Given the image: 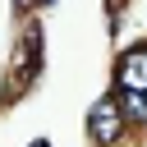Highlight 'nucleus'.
<instances>
[{"mask_svg": "<svg viewBox=\"0 0 147 147\" xmlns=\"http://www.w3.org/2000/svg\"><path fill=\"white\" fill-rule=\"evenodd\" d=\"M119 119H133V124H147V92H124L119 101Z\"/></svg>", "mask_w": 147, "mask_h": 147, "instance_id": "3", "label": "nucleus"}, {"mask_svg": "<svg viewBox=\"0 0 147 147\" xmlns=\"http://www.w3.org/2000/svg\"><path fill=\"white\" fill-rule=\"evenodd\" d=\"M119 124H124V119H119V106H115V101H96L92 115H87V129H92L96 142H115V138H119Z\"/></svg>", "mask_w": 147, "mask_h": 147, "instance_id": "1", "label": "nucleus"}, {"mask_svg": "<svg viewBox=\"0 0 147 147\" xmlns=\"http://www.w3.org/2000/svg\"><path fill=\"white\" fill-rule=\"evenodd\" d=\"M119 87L124 92H147V46H138L119 60Z\"/></svg>", "mask_w": 147, "mask_h": 147, "instance_id": "2", "label": "nucleus"}, {"mask_svg": "<svg viewBox=\"0 0 147 147\" xmlns=\"http://www.w3.org/2000/svg\"><path fill=\"white\" fill-rule=\"evenodd\" d=\"M14 5H18V9H28V5H32V0H14Z\"/></svg>", "mask_w": 147, "mask_h": 147, "instance_id": "4", "label": "nucleus"}, {"mask_svg": "<svg viewBox=\"0 0 147 147\" xmlns=\"http://www.w3.org/2000/svg\"><path fill=\"white\" fill-rule=\"evenodd\" d=\"M32 147H46V142H41V138H37V142H32Z\"/></svg>", "mask_w": 147, "mask_h": 147, "instance_id": "5", "label": "nucleus"}]
</instances>
